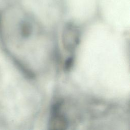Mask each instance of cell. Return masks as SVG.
Instances as JSON below:
<instances>
[{
  "instance_id": "6da1fadb",
  "label": "cell",
  "mask_w": 130,
  "mask_h": 130,
  "mask_svg": "<svg viewBox=\"0 0 130 130\" xmlns=\"http://www.w3.org/2000/svg\"><path fill=\"white\" fill-rule=\"evenodd\" d=\"M63 37V44L69 51H72L79 42V36L77 30L72 26H69L65 30Z\"/></svg>"
},
{
  "instance_id": "3957f363",
  "label": "cell",
  "mask_w": 130,
  "mask_h": 130,
  "mask_svg": "<svg viewBox=\"0 0 130 130\" xmlns=\"http://www.w3.org/2000/svg\"><path fill=\"white\" fill-rule=\"evenodd\" d=\"M73 61H74V58L72 56H71L69 57L68 59H67L64 65V69L65 70V71H68L71 69V68L73 66Z\"/></svg>"
},
{
  "instance_id": "7a4b0ae2",
  "label": "cell",
  "mask_w": 130,
  "mask_h": 130,
  "mask_svg": "<svg viewBox=\"0 0 130 130\" xmlns=\"http://www.w3.org/2000/svg\"><path fill=\"white\" fill-rule=\"evenodd\" d=\"M31 27L27 22H23L21 25V33L23 37H28L31 34Z\"/></svg>"
}]
</instances>
